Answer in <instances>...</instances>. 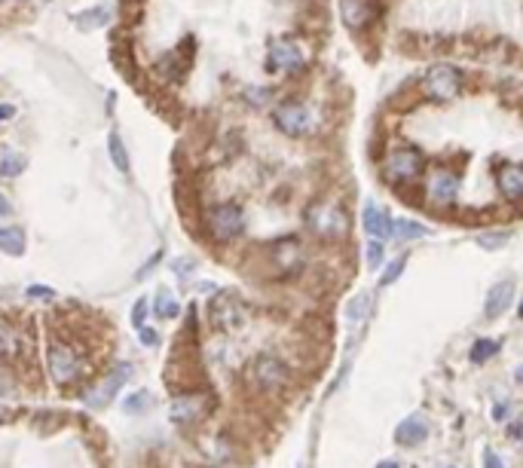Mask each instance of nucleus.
I'll list each match as a JSON object with an SVG mask.
<instances>
[{
	"instance_id": "obj_20",
	"label": "nucleus",
	"mask_w": 523,
	"mask_h": 468,
	"mask_svg": "<svg viewBox=\"0 0 523 468\" xmlns=\"http://www.w3.org/2000/svg\"><path fill=\"white\" fill-rule=\"evenodd\" d=\"M0 251L13 257L25 255V233L19 227H0Z\"/></svg>"
},
{
	"instance_id": "obj_1",
	"label": "nucleus",
	"mask_w": 523,
	"mask_h": 468,
	"mask_svg": "<svg viewBox=\"0 0 523 468\" xmlns=\"http://www.w3.org/2000/svg\"><path fill=\"white\" fill-rule=\"evenodd\" d=\"M462 86H465V76L459 67L453 65H435L422 74V95L432 98V102H453V98L462 95Z\"/></svg>"
},
{
	"instance_id": "obj_16",
	"label": "nucleus",
	"mask_w": 523,
	"mask_h": 468,
	"mask_svg": "<svg viewBox=\"0 0 523 468\" xmlns=\"http://www.w3.org/2000/svg\"><path fill=\"white\" fill-rule=\"evenodd\" d=\"M426 438H428V423L422 413H410L395 432V441L404 444V447H417V444H422Z\"/></svg>"
},
{
	"instance_id": "obj_15",
	"label": "nucleus",
	"mask_w": 523,
	"mask_h": 468,
	"mask_svg": "<svg viewBox=\"0 0 523 468\" xmlns=\"http://www.w3.org/2000/svg\"><path fill=\"white\" fill-rule=\"evenodd\" d=\"M361 220H364V229H367V236H371L373 242H383V239H389V236H392V218L376 202L364 205V218H361Z\"/></svg>"
},
{
	"instance_id": "obj_19",
	"label": "nucleus",
	"mask_w": 523,
	"mask_h": 468,
	"mask_svg": "<svg viewBox=\"0 0 523 468\" xmlns=\"http://www.w3.org/2000/svg\"><path fill=\"white\" fill-rule=\"evenodd\" d=\"M511 300H514V282H499V285H493L487 294V303H483L487 318H499L511 306Z\"/></svg>"
},
{
	"instance_id": "obj_25",
	"label": "nucleus",
	"mask_w": 523,
	"mask_h": 468,
	"mask_svg": "<svg viewBox=\"0 0 523 468\" xmlns=\"http://www.w3.org/2000/svg\"><path fill=\"white\" fill-rule=\"evenodd\" d=\"M153 309H156L159 318H175V316L181 312V306H178V300L172 297V291H159L156 306H153Z\"/></svg>"
},
{
	"instance_id": "obj_4",
	"label": "nucleus",
	"mask_w": 523,
	"mask_h": 468,
	"mask_svg": "<svg viewBox=\"0 0 523 468\" xmlns=\"http://www.w3.org/2000/svg\"><path fill=\"white\" fill-rule=\"evenodd\" d=\"M273 120H275V126H279V132H284L288 138H303V135H309L315 129V111L309 104H303V102L279 104V107H275V113H273Z\"/></svg>"
},
{
	"instance_id": "obj_9",
	"label": "nucleus",
	"mask_w": 523,
	"mask_h": 468,
	"mask_svg": "<svg viewBox=\"0 0 523 468\" xmlns=\"http://www.w3.org/2000/svg\"><path fill=\"white\" fill-rule=\"evenodd\" d=\"M266 67L282 74H297L306 67V56L297 40H275L266 52Z\"/></svg>"
},
{
	"instance_id": "obj_33",
	"label": "nucleus",
	"mask_w": 523,
	"mask_h": 468,
	"mask_svg": "<svg viewBox=\"0 0 523 468\" xmlns=\"http://www.w3.org/2000/svg\"><path fill=\"white\" fill-rule=\"evenodd\" d=\"M483 465H487V468H505V462L496 456V450H490V447L483 450Z\"/></svg>"
},
{
	"instance_id": "obj_37",
	"label": "nucleus",
	"mask_w": 523,
	"mask_h": 468,
	"mask_svg": "<svg viewBox=\"0 0 523 468\" xmlns=\"http://www.w3.org/2000/svg\"><path fill=\"white\" fill-rule=\"evenodd\" d=\"M493 419H508V404H496Z\"/></svg>"
},
{
	"instance_id": "obj_18",
	"label": "nucleus",
	"mask_w": 523,
	"mask_h": 468,
	"mask_svg": "<svg viewBox=\"0 0 523 468\" xmlns=\"http://www.w3.org/2000/svg\"><path fill=\"white\" fill-rule=\"evenodd\" d=\"M269 255H273V264L279 266V270L291 273L300 266V242L294 239V236H288V239H279L269 248Z\"/></svg>"
},
{
	"instance_id": "obj_28",
	"label": "nucleus",
	"mask_w": 523,
	"mask_h": 468,
	"mask_svg": "<svg viewBox=\"0 0 523 468\" xmlns=\"http://www.w3.org/2000/svg\"><path fill=\"white\" fill-rule=\"evenodd\" d=\"M508 239H511V233H481L478 245H481V248H487V251H496V248H502Z\"/></svg>"
},
{
	"instance_id": "obj_7",
	"label": "nucleus",
	"mask_w": 523,
	"mask_h": 468,
	"mask_svg": "<svg viewBox=\"0 0 523 468\" xmlns=\"http://www.w3.org/2000/svg\"><path fill=\"white\" fill-rule=\"evenodd\" d=\"M245 321H248V309H245V303L236 294L224 291V294H218L211 300V325L218 328V331L233 334V331H239Z\"/></svg>"
},
{
	"instance_id": "obj_23",
	"label": "nucleus",
	"mask_w": 523,
	"mask_h": 468,
	"mask_svg": "<svg viewBox=\"0 0 523 468\" xmlns=\"http://www.w3.org/2000/svg\"><path fill=\"white\" fill-rule=\"evenodd\" d=\"M25 172V156L22 153H3L0 156V175L3 178H15V175Z\"/></svg>"
},
{
	"instance_id": "obj_2",
	"label": "nucleus",
	"mask_w": 523,
	"mask_h": 468,
	"mask_svg": "<svg viewBox=\"0 0 523 468\" xmlns=\"http://www.w3.org/2000/svg\"><path fill=\"white\" fill-rule=\"evenodd\" d=\"M306 227L321 239H343L349 229V218L337 202H315L306 211Z\"/></svg>"
},
{
	"instance_id": "obj_32",
	"label": "nucleus",
	"mask_w": 523,
	"mask_h": 468,
	"mask_svg": "<svg viewBox=\"0 0 523 468\" xmlns=\"http://www.w3.org/2000/svg\"><path fill=\"white\" fill-rule=\"evenodd\" d=\"M28 297H37V300H49V297H52V288H46V285H31V288H28Z\"/></svg>"
},
{
	"instance_id": "obj_10",
	"label": "nucleus",
	"mask_w": 523,
	"mask_h": 468,
	"mask_svg": "<svg viewBox=\"0 0 523 468\" xmlns=\"http://www.w3.org/2000/svg\"><path fill=\"white\" fill-rule=\"evenodd\" d=\"M129 377H132V367H129V364H117L104 380H98L95 386H92L89 392H86V404H89L92 410L107 408V404L113 401V395L120 392V386H122V382H126Z\"/></svg>"
},
{
	"instance_id": "obj_5",
	"label": "nucleus",
	"mask_w": 523,
	"mask_h": 468,
	"mask_svg": "<svg viewBox=\"0 0 523 468\" xmlns=\"http://www.w3.org/2000/svg\"><path fill=\"white\" fill-rule=\"evenodd\" d=\"M46 364H49V377H52L56 386H67V382H74L77 377H80V371H83V362H80V355L74 352V346H67V343H61V340L49 343Z\"/></svg>"
},
{
	"instance_id": "obj_35",
	"label": "nucleus",
	"mask_w": 523,
	"mask_h": 468,
	"mask_svg": "<svg viewBox=\"0 0 523 468\" xmlns=\"http://www.w3.org/2000/svg\"><path fill=\"white\" fill-rule=\"evenodd\" d=\"M141 343H144V346H156V334H153L150 331V328H141Z\"/></svg>"
},
{
	"instance_id": "obj_8",
	"label": "nucleus",
	"mask_w": 523,
	"mask_h": 468,
	"mask_svg": "<svg viewBox=\"0 0 523 468\" xmlns=\"http://www.w3.org/2000/svg\"><path fill=\"white\" fill-rule=\"evenodd\" d=\"M291 373L288 367H284V362H279V358L273 355H260L255 358V364H251V382L260 389V392H279V389L288 386Z\"/></svg>"
},
{
	"instance_id": "obj_3",
	"label": "nucleus",
	"mask_w": 523,
	"mask_h": 468,
	"mask_svg": "<svg viewBox=\"0 0 523 468\" xmlns=\"http://www.w3.org/2000/svg\"><path fill=\"white\" fill-rule=\"evenodd\" d=\"M422 168H426V156H422V150H417V147H398L386 159L383 175H386L389 184H401V187H404V184H410V181L419 178Z\"/></svg>"
},
{
	"instance_id": "obj_29",
	"label": "nucleus",
	"mask_w": 523,
	"mask_h": 468,
	"mask_svg": "<svg viewBox=\"0 0 523 468\" xmlns=\"http://www.w3.org/2000/svg\"><path fill=\"white\" fill-rule=\"evenodd\" d=\"M150 404V395L147 392H135V395H129L126 401H122V410H129V413H141L144 408Z\"/></svg>"
},
{
	"instance_id": "obj_38",
	"label": "nucleus",
	"mask_w": 523,
	"mask_h": 468,
	"mask_svg": "<svg viewBox=\"0 0 523 468\" xmlns=\"http://www.w3.org/2000/svg\"><path fill=\"white\" fill-rule=\"evenodd\" d=\"M6 214H13V205L6 196H0V218H6Z\"/></svg>"
},
{
	"instance_id": "obj_39",
	"label": "nucleus",
	"mask_w": 523,
	"mask_h": 468,
	"mask_svg": "<svg viewBox=\"0 0 523 468\" xmlns=\"http://www.w3.org/2000/svg\"><path fill=\"white\" fill-rule=\"evenodd\" d=\"M508 432H511V438H517V441H520V438H523V419H520V423H514V426L508 428Z\"/></svg>"
},
{
	"instance_id": "obj_41",
	"label": "nucleus",
	"mask_w": 523,
	"mask_h": 468,
	"mask_svg": "<svg viewBox=\"0 0 523 468\" xmlns=\"http://www.w3.org/2000/svg\"><path fill=\"white\" fill-rule=\"evenodd\" d=\"M514 377H517V382H520V386H523V364L517 367V373H514Z\"/></svg>"
},
{
	"instance_id": "obj_14",
	"label": "nucleus",
	"mask_w": 523,
	"mask_h": 468,
	"mask_svg": "<svg viewBox=\"0 0 523 468\" xmlns=\"http://www.w3.org/2000/svg\"><path fill=\"white\" fill-rule=\"evenodd\" d=\"M496 184H499V190H502L505 199L520 202L523 199V166H517V163L499 166L496 168Z\"/></svg>"
},
{
	"instance_id": "obj_21",
	"label": "nucleus",
	"mask_w": 523,
	"mask_h": 468,
	"mask_svg": "<svg viewBox=\"0 0 523 468\" xmlns=\"http://www.w3.org/2000/svg\"><path fill=\"white\" fill-rule=\"evenodd\" d=\"M428 229L417 224V220H398V224H392V236H398V239L404 242H413V239H426Z\"/></svg>"
},
{
	"instance_id": "obj_42",
	"label": "nucleus",
	"mask_w": 523,
	"mask_h": 468,
	"mask_svg": "<svg viewBox=\"0 0 523 468\" xmlns=\"http://www.w3.org/2000/svg\"><path fill=\"white\" fill-rule=\"evenodd\" d=\"M520 318H523V303H520Z\"/></svg>"
},
{
	"instance_id": "obj_22",
	"label": "nucleus",
	"mask_w": 523,
	"mask_h": 468,
	"mask_svg": "<svg viewBox=\"0 0 523 468\" xmlns=\"http://www.w3.org/2000/svg\"><path fill=\"white\" fill-rule=\"evenodd\" d=\"M102 25H107V10H104V6H95V10H86V13L77 15V28H83V31L102 28Z\"/></svg>"
},
{
	"instance_id": "obj_27",
	"label": "nucleus",
	"mask_w": 523,
	"mask_h": 468,
	"mask_svg": "<svg viewBox=\"0 0 523 468\" xmlns=\"http://www.w3.org/2000/svg\"><path fill=\"white\" fill-rule=\"evenodd\" d=\"M367 309H371V297H367V294H358L355 300L349 303V321H364Z\"/></svg>"
},
{
	"instance_id": "obj_26",
	"label": "nucleus",
	"mask_w": 523,
	"mask_h": 468,
	"mask_svg": "<svg viewBox=\"0 0 523 468\" xmlns=\"http://www.w3.org/2000/svg\"><path fill=\"white\" fill-rule=\"evenodd\" d=\"M496 352H499V343L496 340H478L472 346V362L481 364V362H487V358H493Z\"/></svg>"
},
{
	"instance_id": "obj_6",
	"label": "nucleus",
	"mask_w": 523,
	"mask_h": 468,
	"mask_svg": "<svg viewBox=\"0 0 523 468\" xmlns=\"http://www.w3.org/2000/svg\"><path fill=\"white\" fill-rule=\"evenodd\" d=\"M209 233L218 242H233L245 233V214L236 202H220L209 211Z\"/></svg>"
},
{
	"instance_id": "obj_13",
	"label": "nucleus",
	"mask_w": 523,
	"mask_h": 468,
	"mask_svg": "<svg viewBox=\"0 0 523 468\" xmlns=\"http://www.w3.org/2000/svg\"><path fill=\"white\" fill-rule=\"evenodd\" d=\"M209 408V398L205 395H181L172 401V408H168V419L178 426H187V423H196L199 417L205 413Z\"/></svg>"
},
{
	"instance_id": "obj_30",
	"label": "nucleus",
	"mask_w": 523,
	"mask_h": 468,
	"mask_svg": "<svg viewBox=\"0 0 523 468\" xmlns=\"http://www.w3.org/2000/svg\"><path fill=\"white\" fill-rule=\"evenodd\" d=\"M404 264H407V260H404V257L392 260V264L386 266V273H383V275H380V285H383V288H386V285H392V282H395V279H398V275H401V273H404Z\"/></svg>"
},
{
	"instance_id": "obj_12",
	"label": "nucleus",
	"mask_w": 523,
	"mask_h": 468,
	"mask_svg": "<svg viewBox=\"0 0 523 468\" xmlns=\"http://www.w3.org/2000/svg\"><path fill=\"white\" fill-rule=\"evenodd\" d=\"M376 0H340V19L346 22V28L352 31H364L376 22Z\"/></svg>"
},
{
	"instance_id": "obj_31",
	"label": "nucleus",
	"mask_w": 523,
	"mask_h": 468,
	"mask_svg": "<svg viewBox=\"0 0 523 468\" xmlns=\"http://www.w3.org/2000/svg\"><path fill=\"white\" fill-rule=\"evenodd\" d=\"M380 264H383V242H371L367 245V266L376 270Z\"/></svg>"
},
{
	"instance_id": "obj_36",
	"label": "nucleus",
	"mask_w": 523,
	"mask_h": 468,
	"mask_svg": "<svg viewBox=\"0 0 523 468\" xmlns=\"http://www.w3.org/2000/svg\"><path fill=\"white\" fill-rule=\"evenodd\" d=\"M15 117V104H0V122H10Z\"/></svg>"
},
{
	"instance_id": "obj_40",
	"label": "nucleus",
	"mask_w": 523,
	"mask_h": 468,
	"mask_svg": "<svg viewBox=\"0 0 523 468\" xmlns=\"http://www.w3.org/2000/svg\"><path fill=\"white\" fill-rule=\"evenodd\" d=\"M376 468H398V462H392V459H386V462H380Z\"/></svg>"
},
{
	"instance_id": "obj_17",
	"label": "nucleus",
	"mask_w": 523,
	"mask_h": 468,
	"mask_svg": "<svg viewBox=\"0 0 523 468\" xmlns=\"http://www.w3.org/2000/svg\"><path fill=\"white\" fill-rule=\"evenodd\" d=\"M22 352H25V337L10 318L0 316V355L13 362V358H22Z\"/></svg>"
},
{
	"instance_id": "obj_24",
	"label": "nucleus",
	"mask_w": 523,
	"mask_h": 468,
	"mask_svg": "<svg viewBox=\"0 0 523 468\" xmlns=\"http://www.w3.org/2000/svg\"><path fill=\"white\" fill-rule=\"evenodd\" d=\"M107 147H111V159H113V166H117L120 172H129V153H126V147H122L120 132H111V141H107Z\"/></svg>"
},
{
	"instance_id": "obj_11",
	"label": "nucleus",
	"mask_w": 523,
	"mask_h": 468,
	"mask_svg": "<svg viewBox=\"0 0 523 468\" xmlns=\"http://www.w3.org/2000/svg\"><path fill=\"white\" fill-rule=\"evenodd\" d=\"M428 202L437 205V209H447V205L456 202L459 196V175L447 172V168H435L432 175H428Z\"/></svg>"
},
{
	"instance_id": "obj_34",
	"label": "nucleus",
	"mask_w": 523,
	"mask_h": 468,
	"mask_svg": "<svg viewBox=\"0 0 523 468\" xmlns=\"http://www.w3.org/2000/svg\"><path fill=\"white\" fill-rule=\"evenodd\" d=\"M144 309H147V300H138L135 303V312H132V321H135V328H141V321H144Z\"/></svg>"
}]
</instances>
